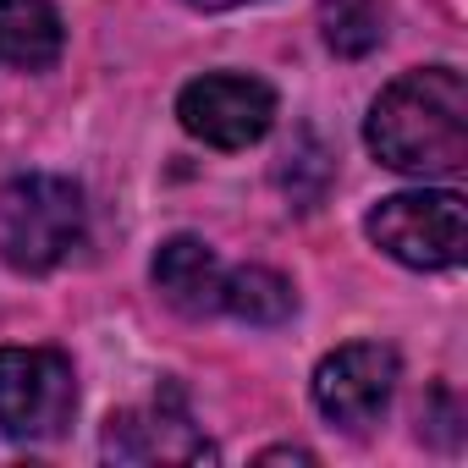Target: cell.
<instances>
[{"mask_svg":"<svg viewBox=\"0 0 468 468\" xmlns=\"http://www.w3.org/2000/svg\"><path fill=\"white\" fill-rule=\"evenodd\" d=\"M89 226L83 187L56 171H28L0 187V260L23 276L56 271Z\"/></svg>","mask_w":468,"mask_h":468,"instance_id":"7a4b0ae2","label":"cell"},{"mask_svg":"<svg viewBox=\"0 0 468 468\" xmlns=\"http://www.w3.org/2000/svg\"><path fill=\"white\" fill-rule=\"evenodd\" d=\"M369 243L391 254L408 271H452L468 249V215L463 193L452 187H419V193H391L369 209L364 220Z\"/></svg>","mask_w":468,"mask_h":468,"instance_id":"3957f363","label":"cell"},{"mask_svg":"<svg viewBox=\"0 0 468 468\" xmlns=\"http://www.w3.org/2000/svg\"><path fill=\"white\" fill-rule=\"evenodd\" d=\"M193 12H238V6H260V0H187Z\"/></svg>","mask_w":468,"mask_h":468,"instance_id":"7c38bea8","label":"cell"},{"mask_svg":"<svg viewBox=\"0 0 468 468\" xmlns=\"http://www.w3.org/2000/svg\"><path fill=\"white\" fill-rule=\"evenodd\" d=\"M78 375L56 347H0V435L56 441L72 424Z\"/></svg>","mask_w":468,"mask_h":468,"instance_id":"277c9868","label":"cell"},{"mask_svg":"<svg viewBox=\"0 0 468 468\" xmlns=\"http://www.w3.org/2000/svg\"><path fill=\"white\" fill-rule=\"evenodd\" d=\"M220 309L238 314V320H249V325H287L292 309H298V292L271 265H238V271H226Z\"/></svg>","mask_w":468,"mask_h":468,"instance_id":"30bf717a","label":"cell"},{"mask_svg":"<svg viewBox=\"0 0 468 468\" xmlns=\"http://www.w3.org/2000/svg\"><path fill=\"white\" fill-rule=\"evenodd\" d=\"M149 276H154V292H160L176 314H187V320L220 314L226 265L215 260V249H209L204 238H187V231H182V238H165V243L154 249Z\"/></svg>","mask_w":468,"mask_h":468,"instance_id":"ba28073f","label":"cell"},{"mask_svg":"<svg viewBox=\"0 0 468 468\" xmlns=\"http://www.w3.org/2000/svg\"><path fill=\"white\" fill-rule=\"evenodd\" d=\"M287 457H292V463H314V452H303V446H276V452H265L260 463H287Z\"/></svg>","mask_w":468,"mask_h":468,"instance_id":"4fadbf2b","label":"cell"},{"mask_svg":"<svg viewBox=\"0 0 468 468\" xmlns=\"http://www.w3.org/2000/svg\"><path fill=\"white\" fill-rule=\"evenodd\" d=\"M176 122L209 149H249L276 127V89L249 72H204L176 94Z\"/></svg>","mask_w":468,"mask_h":468,"instance_id":"5b68a950","label":"cell"},{"mask_svg":"<svg viewBox=\"0 0 468 468\" xmlns=\"http://www.w3.org/2000/svg\"><path fill=\"white\" fill-rule=\"evenodd\" d=\"M380 165L408 176H446L468 160V83L457 67H413L380 89L364 122Z\"/></svg>","mask_w":468,"mask_h":468,"instance_id":"6da1fadb","label":"cell"},{"mask_svg":"<svg viewBox=\"0 0 468 468\" xmlns=\"http://www.w3.org/2000/svg\"><path fill=\"white\" fill-rule=\"evenodd\" d=\"M105 457L116 463H198L215 457V446L193 430L176 397H160L154 408H127L105 424Z\"/></svg>","mask_w":468,"mask_h":468,"instance_id":"52a82bcc","label":"cell"},{"mask_svg":"<svg viewBox=\"0 0 468 468\" xmlns=\"http://www.w3.org/2000/svg\"><path fill=\"white\" fill-rule=\"evenodd\" d=\"M320 28L336 56H369L386 39V6L380 0H320Z\"/></svg>","mask_w":468,"mask_h":468,"instance_id":"8fae6325","label":"cell"},{"mask_svg":"<svg viewBox=\"0 0 468 468\" xmlns=\"http://www.w3.org/2000/svg\"><path fill=\"white\" fill-rule=\"evenodd\" d=\"M67 50V28L50 0H0V61L17 72H50Z\"/></svg>","mask_w":468,"mask_h":468,"instance_id":"9c48e42d","label":"cell"},{"mask_svg":"<svg viewBox=\"0 0 468 468\" xmlns=\"http://www.w3.org/2000/svg\"><path fill=\"white\" fill-rule=\"evenodd\" d=\"M397 375H402V364H397L391 347L347 342V347L320 358V369H314V408L331 424H342V430H369L391 408Z\"/></svg>","mask_w":468,"mask_h":468,"instance_id":"8992f818","label":"cell"}]
</instances>
